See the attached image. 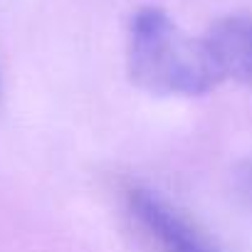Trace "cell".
Returning <instances> with one entry per match:
<instances>
[{
	"mask_svg": "<svg viewBox=\"0 0 252 252\" xmlns=\"http://www.w3.org/2000/svg\"><path fill=\"white\" fill-rule=\"evenodd\" d=\"M250 178H252V176H250Z\"/></svg>",
	"mask_w": 252,
	"mask_h": 252,
	"instance_id": "obj_4",
	"label": "cell"
},
{
	"mask_svg": "<svg viewBox=\"0 0 252 252\" xmlns=\"http://www.w3.org/2000/svg\"><path fill=\"white\" fill-rule=\"evenodd\" d=\"M222 74L252 84V15H227L203 35Z\"/></svg>",
	"mask_w": 252,
	"mask_h": 252,
	"instance_id": "obj_3",
	"label": "cell"
},
{
	"mask_svg": "<svg viewBox=\"0 0 252 252\" xmlns=\"http://www.w3.org/2000/svg\"><path fill=\"white\" fill-rule=\"evenodd\" d=\"M126 67L141 89L161 96H200L222 82L205 37H190L154 5L131 15Z\"/></svg>",
	"mask_w": 252,
	"mask_h": 252,
	"instance_id": "obj_1",
	"label": "cell"
},
{
	"mask_svg": "<svg viewBox=\"0 0 252 252\" xmlns=\"http://www.w3.org/2000/svg\"><path fill=\"white\" fill-rule=\"evenodd\" d=\"M124 203L141 235L158 252H220L205 230L161 193L134 183L124 190Z\"/></svg>",
	"mask_w": 252,
	"mask_h": 252,
	"instance_id": "obj_2",
	"label": "cell"
}]
</instances>
